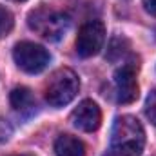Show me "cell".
Returning <instances> with one entry per match:
<instances>
[{
	"label": "cell",
	"instance_id": "8fae6325",
	"mask_svg": "<svg viewBox=\"0 0 156 156\" xmlns=\"http://www.w3.org/2000/svg\"><path fill=\"white\" fill-rule=\"evenodd\" d=\"M127 45H129V42H127L125 38H120V37L113 38L111 40L109 49H107V58H109V60H116L118 56H122V55L125 53L123 47H127Z\"/></svg>",
	"mask_w": 156,
	"mask_h": 156
},
{
	"label": "cell",
	"instance_id": "5bb4252c",
	"mask_svg": "<svg viewBox=\"0 0 156 156\" xmlns=\"http://www.w3.org/2000/svg\"><path fill=\"white\" fill-rule=\"evenodd\" d=\"M15 156H31V154H15Z\"/></svg>",
	"mask_w": 156,
	"mask_h": 156
},
{
	"label": "cell",
	"instance_id": "277c9868",
	"mask_svg": "<svg viewBox=\"0 0 156 156\" xmlns=\"http://www.w3.org/2000/svg\"><path fill=\"white\" fill-rule=\"evenodd\" d=\"M13 58L16 62V66L29 73V75H35V73H40L47 67L51 56L47 53L45 47H42L35 42H20L15 45L13 49Z\"/></svg>",
	"mask_w": 156,
	"mask_h": 156
},
{
	"label": "cell",
	"instance_id": "6da1fadb",
	"mask_svg": "<svg viewBox=\"0 0 156 156\" xmlns=\"http://www.w3.org/2000/svg\"><path fill=\"white\" fill-rule=\"evenodd\" d=\"M145 147V131L138 118L118 116L111 133V151L115 156H140Z\"/></svg>",
	"mask_w": 156,
	"mask_h": 156
},
{
	"label": "cell",
	"instance_id": "3957f363",
	"mask_svg": "<svg viewBox=\"0 0 156 156\" xmlns=\"http://www.w3.org/2000/svg\"><path fill=\"white\" fill-rule=\"evenodd\" d=\"M80 89V80L76 73L64 67L55 71L45 83V100L53 107H64L75 100Z\"/></svg>",
	"mask_w": 156,
	"mask_h": 156
},
{
	"label": "cell",
	"instance_id": "5b68a950",
	"mask_svg": "<svg viewBox=\"0 0 156 156\" xmlns=\"http://www.w3.org/2000/svg\"><path fill=\"white\" fill-rule=\"evenodd\" d=\"M105 42V26L100 20L85 22L76 37V53L82 58L94 56Z\"/></svg>",
	"mask_w": 156,
	"mask_h": 156
},
{
	"label": "cell",
	"instance_id": "9a60e30c",
	"mask_svg": "<svg viewBox=\"0 0 156 156\" xmlns=\"http://www.w3.org/2000/svg\"><path fill=\"white\" fill-rule=\"evenodd\" d=\"M15 2H26V0H15Z\"/></svg>",
	"mask_w": 156,
	"mask_h": 156
},
{
	"label": "cell",
	"instance_id": "4fadbf2b",
	"mask_svg": "<svg viewBox=\"0 0 156 156\" xmlns=\"http://www.w3.org/2000/svg\"><path fill=\"white\" fill-rule=\"evenodd\" d=\"M142 2H144V7H145V11H147L149 15L156 16V0H142Z\"/></svg>",
	"mask_w": 156,
	"mask_h": 156
},
{
	"label": "cell",
	"instance_id": "7c38bea8",
	"mask_svg": "<svg viewBox=\"0 0 156 156\" xmlns=\"http://www.w3.org/2000/svg\"><path fill=\"white\" fill-rule=\"evenodd\" d=\"M145 116L149 118V122L156 125V89L149 93L147 100H145Z\"/></svg>",
	"mask_w": 156,
	"mask_h": 156
},
{
	"label": "cell",
	"instance_id": "52a82bcc",
	"mask_svg": "<svg viewBox=\"0 0 156 156\" xmlns=\"http://www.w3.org/2000/svg\"><path fill=\"white\" fill-rule=\"evenodd\" d=\"M71 122H73V125L78 127L80 131L93 133V131H96L100 127L102 111H100V107L93 100H83V102L78 104V107L73 111Z\"/></svg>",
	"mask_w": 156,
	"mask_h": 156
},
{
	"label": "cell",
	"instance_id": "8992f818",
	"mask_svg": "<svg viewBox=\"0 0 156 156\" xmlns=\"http://www.w3.org/2000/svg\"><path fill=\"white\" fill-rule=\"evenodd\" d=\"M116 85V100L120 104H133L138 98V83H136V66L133 62L123 64L115 73Z\"/></svg>",
	"mask_w": 156,
	"mask_h": 156
},
{
	"label": "cell",
	"instance_id": "7a4b0ae2",
	"mask_svg": "<svg viewBox=\"0 0 156 156\" xmlns=\"http://www.w3.org/2000/svg\"><path fill=\"white\" fill-rule=\"evenodd\" d=\"M27 26L42 38L56 42L69 29V16L62 11L40 5L27 15Z\"/></svg>",
	"mask_w": 156,
	"mask_h": 156
},
{
	"label": "cell",
	"instance_id": "30bf717a",
	"mask_svg": "<svg viewBox=\"0 0 156 156\" xmlns=\"http://www.w3.org/2000/svg\"><path fill=\"white\" fill-rule=\"evenodd\" d=\"M13 26H15V18H13L11 11L0 5V38L7 37L11 33Z\"/></svg>",
	"mask_w": 156,
	"mask_h": 156
},
{
	"label": "cell",
	"instance_id": "ba28073f",
	"mask_svg": "<svg viewBox=\"0 0 156 156\" xmlns=\"http://www.w3.org/2000/svg\"><path fill=\"white\" fill-rule=\"evenodd\" d=\"M55 154L56 156H85V145L71 134H60L55 142Z\"/></svg>",
	"mask_w": 156,
	"mask_h": 156
},
{
	"label": "cell",
	"instance_id": "9c48e42d",
	"mask_svg": "<svg viewBox=\"0 0 156 156\" xmlns=\"http://www.w3.org/2000/svg\"><path fill=\"white\" fill-rule=\"evenodd\" d=\"M9 102L11 107L22 115H27L35 109V96L27 87H15L9 94Z\"/></svg>",
	"mask_w": 156,
	"mask_h": 156
}]
</instances>
